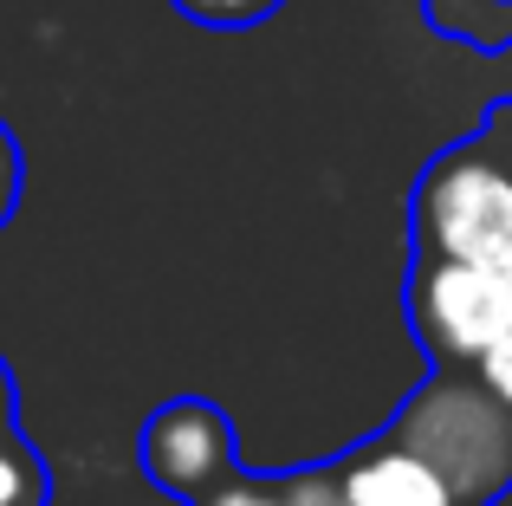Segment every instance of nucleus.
I'll list each match as a JSON object with an SVG mask.
<instances>
[{"label": "nucleus", "instance_id": "obj_1", "mask_svg": "<svg viewBox=\"0 0 512 506\" xmlns=\"http://www.w3.org/2000/svg\"><path fill=\"white\" fill-rule=\"evenodd\" d=\"M383 429L422 448L461 487L467 506H493L512 494V409L480 383L474 364H435Z\"/></svg>", "mask_w": 512, "mask_h": 506}, {"label": "nucleus", "instance_id": "obj_2", "mask_svg": "<svg viewBox=\"0 0 512 506\" xmlns=\"http://www.w3.org/2000/svg\"><path fill=\"white\" fill-rule=\"evenodd\" d=\"M415 253H448V260H512V163L493 156V143H454L422 169L409 202Z\"/></svg>", "mask_w": 512, "mask_h": 506}, {"label": "nucleus", "instance_id": "obj_3", "mask_svg": "<svg viewBox=\"0 0 512 506\" xmlns=\"http://www.w3.org/2000/svg\"><path fill=\"white\" fill-rule=\"evenodd\" d=\"M402 312H409V331L428 351V364H480L512 331V286L487 260L415 253Z\"/></svg>", "mask_w": 512, "mask_h": 506}, {"label": "nucleus", "instance_id": "obj_4", "mask_svg": "<svg viewBox=\"0 0 512 506\" xmlns=\"http://www.w3.org/2000/svg\"><path fill=\"white\" fill-rule=\"evenodd\" d=\"M137 461H143V481L150 487H163L169 500L195 506L201 494H214L240 468V435L227 422V409H214L208 396H169L143 422Z\"/></svg>", "mask_w": 512, "mask_h": 506}, {"label": "nucleus", "instance_id": "obj_5", "mask_svg": "<svg viewBox=\"0 0 512 506\" xmlns=\"http://www.w3.org/2000/svg\"><path fill=\"white\" fill-rule=\"evenodd\" d=\"M338 481H344L350 506H467L461 487L422 448L402 442L396 429H376L370 442L338 455Z\"/></svg>", "mask_w": 512, "mask_h": 506}, {"label": "nucleus", "instance_id": "obj_6", "mask_svg": "<svg viewBox=\"0 0 512 506\" xmlns=\"http://www.w3.org/2000/svg\"><path fill=\"white\" fill-rule=\"evenodd\" d=\"M195 506H350V494L338 481V461H318V468H273V474L234 468Z\"/></svg>", "mask_w": 512, "mask_h": 506}, {"label": "nucleus", "instance_id": "obj_7", "mask_svg": "<svg viewBox=\"0 0 512 506\" xmlns=\"http://www.w3.org/2000/svg\"><path fill=\"white\" fill-rule=\"evenodd\" d=\"M0 506H52V468L20 435V416L0 422Z\"/></svg>", "mask_w": 512, "mask_h": 506}, {"label": "nucleus", "instance_id": "obj_8", "mask_svg": "<svg viewBox=\"0 0 512 506\" xmlns=\"http://www.w3.org/2000/svg\"><path fill=\"white\" fill-rule=\"evenodd\" d=\"M286 0H175V13H188L195 26H221V33H240V26H260Z\"/></svg>", "mask_w": 512, "mask_h": 506}, {"label": "nucleus", "instance_id": "obj_9", "mask_svg": "<svg viewBox=\"0 0 512 506\" xmlns=\"http://www.w3.org/2000/svg\"><path fill=\"white\" fill-rule=\"evenodd\" d=\"M20 189H26V163H20V143H13V130L0 124V228L13 221V208H20Z\"/></svg>", "mask_w": 512, "mask_h": 506}, {"label": "nucleus", "instance_id": "obj_10", "mask_svg": "<svg viewBox=\"0 0 512 506\" xmlns=\"http://www.w3.org/2000/svg\"><path fill=\"white\" fill-rule=\"evenodd\" d=\"M474 370H480V383H487V390H493V396H500V403L512 409V331H506L500 344H493L487 357H480Z\"/></svg>", "mask_w": 512, "mask_h": 506}, {"label": "nucleus", "instance_id": "obj_11", "mask_svg": "<svg viewBox=\"0 0 512 506\" xmlns=\"http://www.w3.org/2000/svg\"><path fill=\"white\" fill-rule=\"evenodd\" d=\"M13 403H20V390H13V370H7V357H0V422L13 416Z\"/></svg>", "mask_w": 512, "mask_h": 506}, {"label": "nucleus", "instance_id": "obj_12", "mask_svg": "<svg viewBox=\"0 0 512 506\" xmlns=\"http://www.w3.org/2000/svg\"><path fill=\"white\" fill-rule=\"evenodd\" d=\"M500 273H506V286H512V260H506V266H500Z\"/></svg>", "mask_w": 512, "mask_h": 506}]
</instances>
